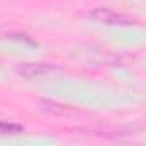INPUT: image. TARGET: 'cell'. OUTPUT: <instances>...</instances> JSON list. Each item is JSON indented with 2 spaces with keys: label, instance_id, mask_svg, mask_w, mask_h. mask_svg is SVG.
Wrapping results in <instances>:
<instances>
[{
  "label": "cell",
  "instance_id": "7a4b0ae2",
  "mask_svg": "<svg viewBox=\"0 0 146 146\" xmlns=\"http://www.w3.org/2000/svg\"><path fill=\"white\" fill-rule=\"evenodd\" d=\"M53 69H57V67L50 65V64H45V62H26V64L17 65V72L26 79L41 78V76L48 74V72H52Z\"/></svg>",
  "mask_w": 146,
  "mask_h": 146
},
{
  "label": "cell",
  "instance_id": "3957f363",
  "mask_svg": "<svg viewBox=\"0 0 146 146\" xmlns=\"http://www.w3.org/2000/svg\"><path fill=\"white\" fill-rule=\"evenodd\" d=\"M17 132H23V125L0 120V134H17Z\"/></svg>",
  "mask_w": 146,
  "mask_h": 146
},
{
  "label": "cell",
  "instance_id": "6da1fadb",
  "mask_svg": "<svg viewBox=\"0 0 146 146\" xmlns=\"http://www.w3.org/2000/svg\"><path fill=\"white\" fill-rule=\"evenodd\" d=\"M88 16H90L91 19L98 21V23L112 24V26H131V24L136 23L131 16H127V14H124V12H117V11L110 9V7H96V9H93Z\"/></svg>",
  "mask_w": 146,
  "mask_h": 146
}]
</instances>
